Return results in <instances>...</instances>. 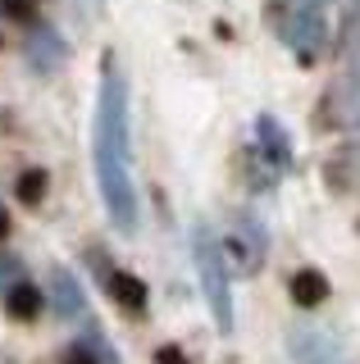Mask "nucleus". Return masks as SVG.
Wrapping results in <instances>:
<instances>
[{
	"label": "nucleus",
	"mask_w": 360,
	"mask_h": 364,
	"mask_svg": "<svg viewBox=\"0 0 360 364\" xmlns=\"http://www.w3.org/2000/svg\"><path fill=\"white\" fill-rule=\"evenodd\" d=\"M292 301L306 305V310H314L319 301H329V278H319L314 269H301L297 278H292Z\"/></svg>",
	"instance_id": "obj_1"
},
{
	"label": "nucleus",
	"mask_w": 360,
	"mask_h": 364,
	"mask_svg": "<svg viewBox=\"0 0 360 364\" xmlns=\"http://www.w3.org/2000/svg\"><path fill=\"white\" fill-rule=\"evenodd\" d=\"M9 310H14L18 318H32L41 310V296H37V287H14L9 291Z\"/></svg>",
	"instance_id": "obj_4"
},
{
	"label": "nucleus",
	"mask_w": 360,
	"mask_h": 364,
	"mask_svg": "<svg viewBox=\"0 0 360 364\" xmlns=\"http://www.w3.org/2000/svg\"><path fill=\"white\" fill-rule=\"evenodd\" d=\"M41 196H46V173H41V168H28V173L18 178V200L41 205Z\"/></svg>",
	"instance_id": "obj_3"
},
{
	"label": "nucleus",
	"mask_w": 360,
	"mask_h": 364,
	"mask_svg": "<svg viewBox=\"0 0 360 364\" xmlns=\"http://www.w3.org/2000/svg\"><path fill=\"white\" fill-rule=\"evenodd\" d=\"M110 287H115V296H119L123 310H132V314L146 310V287H142L137 278H128V273H115V278H110Z\"/></svg>",
	"instance_id": "obj_2"
},
{
	"label": "nucleus",
	"mask_w": 360,
	"mask_h": 364,
	"mask_svg": "<svg viewBox=\"0 0 360 364\" xmlns=\"http://www.w3.org/2000/svg\"><path fill=\"white\" fill-rule=\"evenodd\" d=\"M69 364H92V360H87V355H69Z\"/></svg>",
	"instance_id": "obj_5"
}]
</instances>
